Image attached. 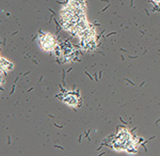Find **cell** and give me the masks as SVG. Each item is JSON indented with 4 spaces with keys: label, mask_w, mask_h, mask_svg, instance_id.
I'll use <instances>...</instances> for the list:
<instances>
[{
    "label": "cell",
    "mask_w": 160,
    "mask_h": 156,
    "mask_svg": "<svg viewBox=\"0 0 160 156\" xmlns=\"http://www.w3.org/2000/svg\"><path fill=\"white\" fill-rule=\"evenodd\" d=\"M38 41H40L41 47L46 51L52 50L56 46V39L50 33H41L38 36Z\"/></svg>",
    "instance_id": "6da1fadb"
},
{
    "label": "cell",
    "mask_w": 160,
    "mask_h": 156,
    "mask_svg": "<svg viewBox=\"0 0 160 156\" xmlns=\"http://www.w3.org/2000/svg\"><path fill=\"white\" fill-rule=\"evenodd\" d=\"M3 69L7 70V71H11V70L13 69V64L11 63V62L7 61L6 59L1 58V71Z\"/></svg>",
    "instance_id": "7a4b0ae2"
},
{
    "label": "cell",
    "mask_w": 160,
    "mask_h": 156,
    "mask_svg": "<svg viewBox=\"0 0 160 156\" xmlns=\"http://www.w3.org/2000/svg\"><path fill=\"white\" fill-rule=\"evenodd\" d=\"M65 102H66V104H68V105L74 106L77 104V98H76V96L73 94H68V96L65 97Z\"/></svg>",
    "instance_id": "3957f363"
}]
</instances>
